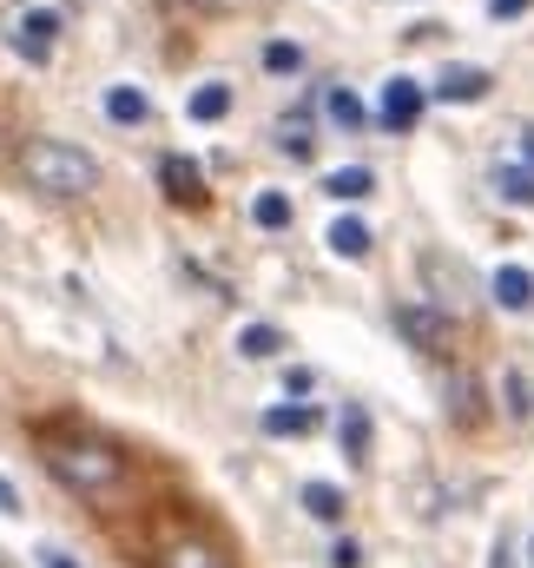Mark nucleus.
<instances>
[{"label":"nucleus","instance_id":"nucleus-21","mask_svg":"<svg viewBox=\"0 0 534 568\" xmlns=\"http://www.w3.org/2000/svg\"><path fill=\"white\" fill-rule=\"evenodd\" d=\"M310 120H304V113H297V120H284V126H277V152H290V159H310Z\"/></svg>","mask_w":534,"mask_h":568},{"label":"nucleus","instance_id":"nucleus-7","mask_svg":"<svg viewBox=\"0 0 534 568\" xmlns=\"http://www.w3.org/2000/svg\"><path fill=\"white\" fill-rule=\"evenodd\" d=\"M489 87H495V80H489L482 67H442V80H435L429 93H435L442 106H475V100H489Z\"/></svg>","mask_w":534,"mask_h":568},{"label":"nucleus","instance_id":"nucleus-27","mask_svg":"<svg viewBox=\"0 0 534 568\" xmlns=\"http://www.w3.org/2000/svg\"><path fill=\"white\" fill-rule=\"evenodd\" d=\"M0 516H20V489H13L7 476H0Z\"/></svg>","mask_w":534,"mask_h":568},{"label":"nucleus","instance_id":"nucleus-19","mask_svg":"<svg viewBox=\"0 0 534 568\" xmlns=\"http://www.w3.org/2000/svg\"><path fill=\"white\" fill-rule=\"evenodd\" d=\"M251 225L258 232H284L290 225V192H258L251 199Z\"/></svg>","mask_w":534,"mask_h":568},{"label":"nucleus","instance_id":"nucleus-28","mask_svg":"<svg viewBox=\"0 0 534 568\" xmlns=\"http://www.w3.org/2000/svg\"><path fill=\"white\" fill-rule=\"evenodd\" d=\"M40 568H80L73 556H60V549H40Z\"/></svg>","mask_w":534,"mask_h":568},{"label":"nucleus","instance_id":"nucleus-3","mask_svg":"<svg viewBox=\"0 0 534 568\" xmlns=\"http://www.w3.org/2000/svg\"><path fill=\"white\" fill-rule=\"evenodd\" d=\"M397 331L409 337V351H422V357H442V351H449V337H455L449 311H442V304H422V297L397 304Z\"/></svg>","mask_w":534,"mask_h":568},{"label":"nucleus","instance_id":"nucleus-29","mask_svg":"<svg viewBox=\"0 0 534 568\" xmlns=\"http://www.w3.org/2000/svg\"><path fill=\"white\" fill-rule=\"evenodd\" d=\"M192 7H205V13H232V7H245V0H192Z\"/></svg>","mask_w":534,"mask_h":568},{"label":"nucleus","instance_id":"nucleus-9","mask_svg":"<svg viewBox=\"0 0 534 568\" xmlns=\"http://www.w3.org/2000/svg\"><path fill=\"white\" fill-rule=\"evenodd\" d=\"M489 291H495V304H502V311H515V317L534 311V272H528V265H502V272L489 278Z\"/></svg>","mask_w":534,"mask_h":568},{"label":"nucleus","instance_id":"nucleus-31","mask_svg":"<svg viewBox=\"0 0 534 568\" xmlns=\"http://www.w3.org/2000/svg\"><path fill=\"white\" fill-rule=\"evenodd\" d=\"M528 562H534V542H528Z\"/></svg>","mask_w":534,"mask_h":568},{"label":"nucleus","instance_id":"nucleus-12","mask_svg":"<svg viewBox=\"0 0 534 568\" xmlns=\"http://www.w3.org/2000/svg\"><path fill=\"white\" fill-rule=\"evenodd\" d=\"M185 113H192L198 126H218V120L232 113V87H225V80H205V87L185 100Z\"/></svg>","mask_w":534,"mask_h":568},{"label":"nucleus","instance_id":"nucleus-13","mask_svg":"<svg viewBox=\"0 0 534 568\" xmlns=\"http://www.w3.org/2000/svg\"><path fill=\"white\" fill-rule=\"evenodd\" d=\"M324 245H330L337 258H370V245H377V239H370V225H363V219H337V225L324 232Z\"/></svg>","mask_w":534,"mask_h":568},{"label":"nucleus","instance_id":"nucleus-11","mask_svg":"<svg viewBox=\"0 0 534 568\" xmlns=\"http://www.w3.org/2000/svg\"><path fill=\"white\" fill-rule=\"evenodd\" d=\"M158 562H165V568H232L218 549H212V542H192V536H172Z\"/></svg>","mask_w":534,"mask_h":568},{"label":"nucleus","instance_id":"nucleus-5","mask_svg":"<svg viewBox=\"0 0 534 568\" xmlns=\"http://www.w3.org/2000/svg\"><path fill=\"white\" fill-rule=\"evenodd\" d=\"M422 106H429V87H415V80H383V100H377V120L390 126V133H415V120H422Z\"/></svg>","mask_w":534,"mask_h":568},{"label":"nucleus","instance_id":"nucleus-18","mask_svg":"<svg viewBox=\"0 0 534 568\" xmlns=\"http://www.w3.org/2000/svg\"><path fill=\"white\" fill-rule=\"evenodd\" d=\"M324 113H330V120H337L343 133H357V126L370 120V113H363V100H357L350 87H330V93H324Z\"/></svg>","mask_w":534,"mask_h":568},{"label":"nucleus","instance_id":"nucleus-16","mask_svg":"<svg viewBox=\"0 0 534 568\" xmlns=\"http://www.w3.org/2000/svg\"><path fill=\"white\" fill-rule=\"evenodd\" d=\"M277 351H284V331H277V324H245V331H238V357H251V364H270Z\"/></svg>","mask_w":534,"mask_h":568},{"label":"nucleus","instance_id":"nucleus-10","mask_svg":"<svg viewBox=\"0 0 534 568\" xmlns=\"http://www.w3.org/2000/svg\"><path fill=\"white\" fill-rule=\"evenodd\" d=\"M317 424H324V417H317L310 404H270L265 417H258V429H265V436H310Z\"/></svg>","mask_w":534,"mask_h":568},{"label":"nucleus","instance_id":"nucleus-32","mask_svg":"<svg viewBox=\"0 0 534 568\" xmlns=\"http://www.w3.org/2000/svg\"><path fill=\"white\" fill-rule=\"evenodd\" d=\"M0 140H7V133H0Z\"/></svg>","mask_w":534,"mask_h":568},{"label":"nucleus","instance_id":"nucleus-6","mask_svg":"<svg viewBox=\"0 0 534 568\" xmlns=\"http://www.w3.org/2000/svg\"><path fill=\"white\" fill-rule=\"evenodd\" d=\"M158 185H165L172 205H205V172H198L185 152H165V159H158Z\"/></svg>","mask_w":534,"mask_h":568},{"label":"nucleus","instance_id":"nucleus-8","mask_svg":"<svg viewBox=\"0 0 534 568\" xmlns=\"http://www.w3.org/2000/svg\"><path fill=\"white\" fill-rule=\"evenodd\" d=\"M337 443H343V456L363 469L370 463V443H377V424H370V410L363 404H343V417H337Z\"/></svg>","mask_w":534,"mask_h":568},{"label":"nucleus","instance_id":"nucleus-14","mask_svg":"<svg viewBox=\"0 0 534 568\" xmlns=\"http://www.w3.org/2000/svg\"><path fill=\"white\" fill-rule=\"evenodd\" d=\"M297 503H304L317 523H343V509H350V496H343L337 483H304V489H297Z\"/></svg>","mask_w":534,"mask_h":568},{"label":"nucleus","instance_id":"nucleus-26","mask_svg":"<svg viewBox=\"0 0 534 568\" xmlns=\"http://www.w3.org/2000/svg\"><path fill=\"white\" fill-rule=\"evenodd\" d=\"M528 7H534V0H489V13H495V20H522Z\"/></svg>","mask_w":534,"mask_h":568},{"label":"nucleus","instance_id":"nucleus-4","mask_svg":"<svg viewBox=\"0 0 534 568\" xmlns=\"http://www.w3.org/2000/svg\"><path fill=\"white\" fill-rule=\"evenodd\" d=\"M66 20L53 13V7H27V13H13L7 20V47L27 60V67H47L53 60V33H60Z\"/></svg>","mask_w":534,"mask_h":568},{"label":"nucleus","instance_id":"nucleus-30","mask_svg":"<svg viewBox=\"0 0 534 568\" xmlns=\"http://www.w3.org/2000/svg\"><path fill=\"white\" fill-rule=\"evenodd\" d=\"M522 152H528V165H534V126H528V133H522Z\"/></svg>","mask_w":534,"mask_h":568},{"label":"nucleus","instance_id":"nucleus-15","mask_svg":"<svg viewBox=\"0 0 534 568\" xmlns=\"http://www.w3.org/2000/svg\"><path fill=\"white\" fill-rule=\"evenodd\" d=\"M145 113H152V100L138 87H106V120L113 126H145Z\"/></svg>","mask_w":534,"mask_h":568},{"label":"nucleus","instance_id":"nucleus-1","mask_svg":"<svg viewBox=\"0 0 534 568\" xmlns=\"http://www.w3.org/2000/svg\"><path fill=\"white\" fill-rule=\"evenodd\" d=\"M40 463H47V476H53L60 489H73V496H106V489L126 476V456H120L113 443L86 436V429H40Z\"/></svg>","mask_w":534,"mask_h":568},{"label":"nucleus","instance_id":"nucleus-25","mask_svg":"<svg viewBox=\"0 0 534 568\" xmlns=\"http://www.w3.org/2000/svg\"><path fill=\"white\" fill-rule=\"evenodd\" d=\"M330 568H363V549H357V542H350V536H343V542H337V549H330Z\"/></svg>","mask_w":534,"mask_h":568},{"label":"nucleus","instance_id":"nucleus-2","mask_svg":"<svg viewBox=\"0 0 534 568\" xmlns=\"http://www.w3.org/2000/svg\"><path fill=\"white\" fill-rule=\"evenodd\" d=\"M20 172H27V185L47 192V199H80V192L100 185L93 152H80V145H66V140H27L20 145Z\"/></svg>","mask_w":534,"mask_h":568},{"label":"nucleus","instance_id":"nucleus-23","mask_svg":"<svg viewBox=\"0 0 534 568\" xmlns=\"http://www.w3.org/2000/svg\"><path fill=\"white\" fill-rule=\"evenodd\" d=\"M509 410H515V417H534V390H528L522 371H509Z\"/></svg>","mask_w":534,"mask_h":568},{"label":"nucleus","instance_id":"nucleus-24","mask_svg":"<svg viewBox=\"0 0 534 568\" xmlns=\"http://www.w3.org/2000/svg\"><path fill=\"white\" fill-rule=\"evenodd\" d=\"M317 390V371H284V397H310Z\"/></svg>","mask_w":534,"mask_h":568},{"label":"nucleus","instance_id":"nucleus-17","mask_svg":"<svg viewBox=\"0 0 534 568\" xmlns=\"http://www.w3.org/2000/svg\"><path fill=\"white\" fill-rule=\"evenodd\" d=\"M370 185H377V172H370V165H337V172L324 179V192H330V199H370Z\"/></svg>","mask_w":534,"mask_h":568},{"label":"nucleus","instance_id":"nucleus-20","mask_svg":"<svg viewBox=\"0 0 534 568\" xmlns=\"http://www.w3.org/2000/svg\"><path fill=\"white\" fill-rule=\"evenodd\" d=\"M495 185H502V199H509V205H534V165H502V179H495Z\"/></svg>","mask_w":534,"mask_h":568},{"label":"nucleus","instance_id":"nucleus-22","mask_svg":"<svg viewBox=\"0 0 534 568\" xmlns=\"http://www.w3.org/2000/svg\"><path fill=\"white\" fill-rule=\"evenodd\" d=\"M297 67H304L297 40H265V73H297Z\"/></svg>","mask_w":534,"mask_h":568}]
</instances>
